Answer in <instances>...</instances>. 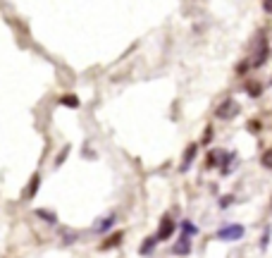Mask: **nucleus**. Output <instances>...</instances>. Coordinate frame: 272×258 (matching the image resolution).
I'll return each instance as SVG.
<instances>
[{"label":"nucleus","instance_id":"nucleus-1","mask_svg":"<svg viewBox=\"0 0 272 258\" xmlns=\"http://www.w3.org/2000/svg\"><path fill=\"white\" fill-rule=\"evenodd\" d=\"M244 225H237V223H227L218 229V239L220 241H239L244 237Z\"/></svg>","mask_w":272,"mask_h":258},{"label":"nucleus","instance_id":"nucleus-2","mask_svg":"<svg viewBox=\"0 0 272 258\" xmlns=\"http://www.w3.org/2000/svg\"><path fill=\"white\" fill-rule=\"evenodd\" d=\"M239 103L234 101V98H227V101H222L218 105V110H215V117L218 120H232V117H237L239 115Z\"/></svg>","mask_w":272,"mask_h":258},{"label":"nucleus","instance_id":"nucleus-3","mask_svg":"<svg viewBox=\"0 0 272 258\" xmlns=\"http://www.w3.org/2000/svg\"><path fill=\"white\" fill-rule=\"evenodd\" d=\"M174 223H172V218L170 215H165L163 220H160V227H158V234H155V239L158 241H165V239H170L172 237V232H174Z\"/></svg>","mask_w":272,"mask_h":258},{"label":"nucleus","instance_id":"nucleus-4","mask_svg":"<svg viewBox=\"0 0 272 258\" xmlns=\"http://www.w3.org/2000/svg\"><path fill=\"white\" fill-rule=\"evenodd\" d=\"M117 223V215L115 213H108L105 218H101V220H96V225H93V232L96 234H105L108 229H112V225Z\"/></svg>","mask_w":272,"mask_h":258},{"label":"nucleus","instance_id":"nucleus-5","mask_svg":"<svg viewBox=\"0 0 272 258\" xmlns=\"http://www.w3.org/2000/svg\"><path fill=\"white\" fill-rule=\"evenodd\" d=\"M122 241H124V232H115V234H110L108 239H103V244L98 249L101 251H110V249H117Z\"/></svg>","mask_w":272,"mask_h":258},{"label":"nucleus","instance_id":"nucleus-6","mask_svg":"<svg viewBox=\"0 0 272 258\" xmlns=\"http://www.w3.org/2000/svg\"><path fill=\"white\" fill-rule=\"evenodd\" d=\"M265 60H268V41H265V36H260V48H258V53L253 57V67H260V65H265Z\"/></svg>","mask_w":272,"mask_h":258},{"label":"nucleus","instance_id":"nucleus-7","mask_svg":"<svg viewBox=\"0 0 272 258\" xmlns=\"http://www.w3.org/2000/svg\"><path fill=\"white\" fill-rule=\"evenodd\" d=\"M172 251H174L177 256H189L191 254V237H184V234H182V239L172 246Z\"/></svg>","mask_w":272,"mask_h":258},{"label":"nucleus","instance_id":"nucleus-8","mask_svg":"<svg viewBox=\"0 0 272 258\" xmlns=\"http://www.w3.org/2000/svg\"><path fill=\"white\" fill-rule=\"evenodd\" d=\"M155 244H158V239H155V237L143 239V244L138 246V254H141V256H151V254L155 251Z\"/></svg>","mask_w":272,"mask_h":258},{"label":"nucleus","instance_id":"nucleus-9","mask_svg":"<svg viewBox=\"0 0 272 258\" xmlns=\"http://www.w3.org/2000/svg\"><path fill=\"white\" fill-rule=\"evenodd\" d=\"M196 151H198V146H196V143H191L189 148H187V155H184V160H182V168H179L182 172H187L191 168V163H193V158H196Z\"/></svg>","mask_w":272,"mask_h":258},{"label":"nucleus","instance_id":"nucleus-10","mask_svg":"<svg viewBox=\"0 0 272 258\" xmlns=\"http://www.w3.org/2000/svg\"><path fill=\"white\" fill-rule=\"evenodd\" d=\"M38 187H41V174L36 172V174L31 177V182H29V189L24 191V196H27V199H34V196H36V191H38Z\"/></svg>","mask_w":272,"mask_h":258},{"label":"nucleus","instance_id":"nucleus-11","mask_svg":"<svg viewBox=\"0 0 272 258\" xmlns=\"http://www.w3.org/2000/svg\"><path fill=\"white\" fill-rule=\"evenodd\" d=\"M179 227H182V234H184V237H193V234H198V227H196L191 220H182V223H179Z\"/></svg>","mask_w":272,"mask_h":258},{"label":"nucleus","instance_id":"nucleus-12","mask_svg":"<svg viewBox=\"0 0 272 258\" xmlns=\"http://www.w3.org/2000/svg\"><path fill=\"white\" fill-rule=\"evenodd\" d=\"M36 215H38L41 220H46L48 225H57V215H55V213H51V210H43V208H38V210H36Z\"/></svg>","mask_w":272,"mask_h":258},{"label":"nucleus","instance_id":"nucleus-13","mask_svg":"<svg viewBox=\"0 0 272 258\" xmlns=\"http://www.w3.org/2000/svg\"><path fill=\"white\" fill-rule=\"evenodd\" d=\"M270 237H272V227L268 225V227L263 229V237H260V251H268V246H270Z\"/></svg>","mask_w":272,"mask_h":258},{"label":"nucleus","instance_id":"nucleus-14","mask_svg":"<svg viewBox=\"0 0 272 258\" xmlns=\"http://www.w3.org/2000/svg\"><path fill=\"white\" fill-rule=\"evenodd\" d=\"M260 163H263V168H268V170H272V148H268V151L263 153Z\"/></svg>","mask_w":272,"mask_h":258},{"label":"nucleus","instance_id":"nucleus-15","mask_svg":"<svg viewBox=\"0 0 272 258\" xmlns=\"http://www.w3.org/2000/svg\"><path fill=\"white\" fill-rule=\"evenodd\" d=\"M77 239H79V234H77V232H65V234H62V241H65L67 246H69V244H74Z\"/></svg>","mask_w":272,"mask_h":258},{"label":"nucleus","instance_id":"nucleus-16","mask_svg":"<svg viewBox=\"0 0 272 258\" xmlns=\"http://www.w3.org/2000/svg\"><path fill=\"white\" fill-rule=\"evenodd\" d=\"M62 103H65V105L77 108V105H79V98H77V96H65V98H62Z\"/></svg>","mask_w":272,"mask_h":258},{"label":"nucleus","instance_id":"nucleus-17","mask_svg":"<svg viewBox=\"0 0 272 258\" xmlns=\"http://www.w3.org/2000/svg\"><path fill=\"white\" fill-rule=\"evenodd\" d=\"M248 96H260V84H248Z\"/></svg>","mask_w":272,"mask_h":258},{"label":"nucleus","instance_id":"nucleus-18","mask_svg":"<svg viewBox=\"0 0 272 258\" xmlns=\"http://www.w3.org/2000/svg\"><path fill=\"white\" fill-rule=\"evenodd\" d=\"M232 203H234V196H222L220 199V208H229Z\"/></svg>","mask_w":272,"mask_h":258},{"label":"nucleus","instance_id":"nucleus-19","mask_svg":"<svg viewBox=\"0 0 272 258\" xmlns=\"http://www.w3.org/2000/svg\"><path fill=\"white\" fill-rule=\"evenodd\" d=\"M67 155H69V146H67V148H65V151H62V153H60V158H57V160H55V165H60V163H62V160H65V158H67Z\"/></svg>","mask_w":272,"mask_h":258},{"label":"nucleus","instance_id":"nucleus-20","mask_svg":"<svg viewBox=\"0 0 272 258\" xmlns=\"http://www.w3.org/2000/svg\"><path fill=\"white\" fill-rule=\"evenodd\" d=\"M263 7H265L268 12H272V0H265V2H263Z\"/></svg>","mask_w":272,"mask_h":258}]
</instances>
